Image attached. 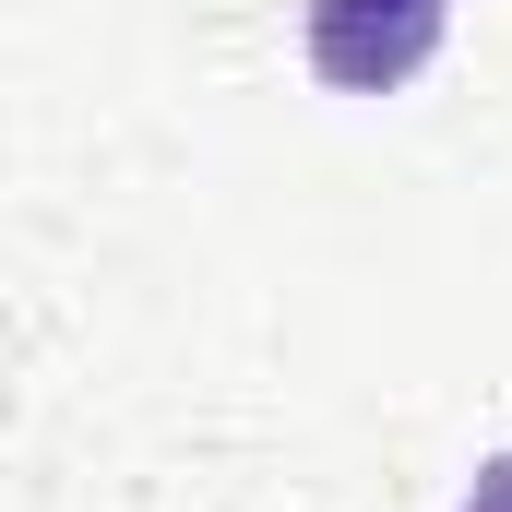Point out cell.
Masks as SVG:
<instances>
[{"instance_id":"cell-1","label":"cell","mask_w":512,"mask_h":512,"mask_svg":"<svg viewBox=\"0 0 512 512\" xmlns=\"http://www.w3.org/2000/svg\"><path fill=\"white\" fill-rule=\"evenodd\" d=\"M453 0H310V72L346 96H393L441 60Z\"/></svg>"},{"instance_id":"cell-2","label":"cell","mask_w":512,"mask_h":512,"mask_svg":"<svg viewBox=\"0 0 512 512\" xmlns=\"http://www.w3.org/2000/svg\"><path fill=\"white\" fill-rule=\"evenodd\" d=\"M453 512H512V453H489V465H477V489H465Z\"/></svg>"}]
</instances>
